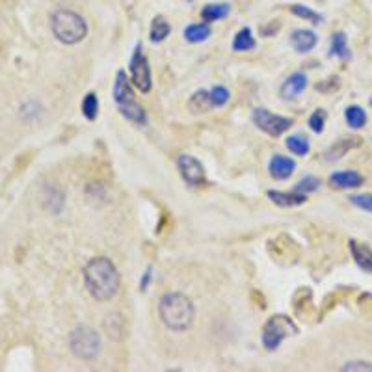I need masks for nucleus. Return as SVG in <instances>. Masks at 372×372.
I'll use <instances>...</instances> for the list:
<instances>
[{
    "mask_svg": "<svg viewBox=\"0 0 372 372\" xmlns=\"http://www.w3.org/2000/svg\"><path fill=\"white\" fill-rule=\"evenodd\" d=\"M51 28L54 38L63 45L80 43L88 36V25L84 17L71 10H56L52 13Z\"/></svg>",
    "mask_w": 372,
    "mask_h": 372,
    "instance_id": "3",
    "label": "nucleus"
},
{
    "mask_svg": "<svg viewBox=\"0 0 372 372\" xmlns=\"http://www.w3.org/2000/svg\"><path fill=\"white\" fill-rule=\"evenodd\" d=\"M210 34H212V28L208 23H194L184 28V39L188 43H203L210 38Z\"/></svg>",
    "mask_w": 372,
    "mask_h": 372,
    "instance_id": "16",
    "label": "nucleus"
},
{
    "mask_svg": "<svg viewBox=\"0 0 372 372\" xmlns=\"http://www.w3.org/2000/svg\"><path fill=\"white\" fill-rule=\"evenodd\" d=\"M266 196L270 197L272 201L276 203L278 207H298V205H303L307 201V196H303L296 190L292 192H279V190H270Z\"/></svg>",
    "mask_w": 372,
    "mask_h": 372,
    "instance_id": "14",
    "label": "nucleus"
},
{
    "mask_svg": "<svg viewBox=\"0 0 372 372\" xmlns=\"http://www.w3.org/2000/svg\"><path fill=\"white\" fill-rule=\"evenodd\" d=\"M290 12L294 13L296 17L311 21V25H320L322 21H324V17H322L320 13H316L313 8L305 6V4H292V6H290Z\"/></svg>",
    "mask_w": 372,
    "mask_h": 372,
    "instance_id": "23",
    "label": "nucleus"
},
{
    "mask_svg": "<svg viewBox=\"0 0 372 372\" xmlns=\"http://www.w3.org/2000/svg\"><path fill=\"white\" fill-rule=\"evenodd\" d=\"M149 279H151V268H147V272L144 274V278H142V283H140V289H142V292H145V289H147Z\"/></svg>",
    "mask_w": 372,
    "mask_h": 372,
    "instance_id": "32",
    "label": "nucleus"
},
{
    "mask_svg": "<svg viewBox=\"0 0 372 372\" xmlns=\"http://www.w3.org/2000/svg\"><path fill=\"white\" fill-rule=\"evenodd\" d=\"M188 108L194 112V114H205L208 110H212V108H215V102H212L210 91H205V89L196 91V94L190 97Z\"/></svg>",
    "mask_w": 372,
    "mask_h": 372,
    "instance_id": "17",
    "label": "nucleus"
},
{
    "mask_svg": "<svg viewBox=\"0 0 372 372\" xmlns=\"http://www.w3.org/2000/svg\"><path fill=\"white\" fill-rule=\"evenodd\" d=\"M350 201L355 207L363 208L366 212H372V194H355V196L350 197Z\"/></svg>",
    "mask_w": 372,
    "mask_h": 372,
    "instance_id": "30",
    "label": "nucleus"
},
{
    "mask_svg": "<svg viewBox=\"0 0 372 372\" xmlns=\"http://www.w3.org/2000/svg\"><path fill=\"white\" fill-rule=\"evenodd\" d=\"M210 97H212L215 107H223V105H228L231 94H229V89L223 88V86H215V88L210 89Z\"/></svg>",
    "mask_w": 372,
    "mask_h": 372,
    "instance_id": "28",
    "label": "nucleus"
},
{
    "mask_svg": "<svg viewBox=\"0 0 372 372\" xmlns=\"http://www.w3.org/2000/svg\"><path fill=\"white\" fill-rule=\"evenodd\" d=\"M287 149H289L290 153H294L296 157H305L307 153H309L311 145H309V140L305 138V136H302V134H294V136H289L287 138Z\"/></svg>",
    "mask_w": 372,
    "mask_h": 372,
    "instance_id": "22",
    "label": "nucleus"
},
{
    "mask_svg": "<svg viewBox=\"0 0 372 372\" xmlns=\"http://www.w3.org/2000/svg\"><path fill=\"white\" fill-rule=\"evenodd\" d=\"M307 75L303 73V71H296V73H292V75L287 78L281 86V97L287 99V101H292V99H296L298 95L303 94L305 88H307Z\"/></svg>",
    "mask_w": 372,
    "mask_h": 372,
    "instance_id": "10",
    "label": "nucleus"
},
{
    "mask_svg": "<svg viewBox=\"0 0 372 372\" xmlns=\"http://www.w3.org/2000/svg\"><path fill=\"white\" fill-rule=\"evenodd\" d=\"M171 34L170 21L166 19L164 15H157L151 21V28H149V39L153 43H162L168 36Z\"/></svg>",
    "mask_w": 372,
    "mask_h": 372,
    "instance_id": "18",
    "label": "nucleus"
},
{
    "mask_svg": "<svg viewBox=\"0 0 372 372\" xmlns=\"http://www.w3.org/2000/svg\"><path fill=\"white\" fill-rule=\"evenodd\" d=\"M114 101L120 108V112L123 118L129 121H133L136 125H147V114L138 105V101L134 99V89L127 78L125 71H118L116 73V83H114Z\"/></svg>",
    "mask_w": 372,
    "mask_h": 372,
    "instance_id": "4",
    "label": "nucleus"
},
{
    "mask_svg": "<svg viewBox=\"0 0 372 372\" xmlns=\"http://www.w3.org/2000/svg\"><path fill=\"white\" fill-rule=\"evenodd\" d=\"M131 75H133L134 88H138L142 94H147L151 89V67H149V60L144 54L142 43L136 45V49H134L133 60H131Z\"/></svg>",
    "mask_w": 372,
    "mask_h": 372,
    "instance_id": "8",
    "label": "nucleus"
},
{
    "mask_svg": "<svg viewBox=\"0 0 372 372\" xmlns=\"http://www.w3.org/2000/svg\"><path fill=\"white\" fill-rule=\"evenodd\" d=\"M318 43V38L313 30H307V28H300V30H294L290 34V45L292 49L300 54L303 52H311Z\"/></svg>",
    "mask_w": 372,
    "mask_h": 372,
    "instance_id": "12",
    "label": "nucleus"
},
{
    "mask_svg": "<svg viewBox=\"0 0 372 372\" xmlns=\"http://www.w3.org/2000/svg\"><path fill=\"white\" fill-rule=\"evenodd\" d=\"M324 125H326V112H324V110H315L313 116L309 118L311 131L316 134H320L322 131H324Z\"/></svg>",
    "mask_w": 372,
    "mask_h": 372,
    "instance_id": "29",
    "label": "nucleus"
},
{
    "mask_svg": "<svg viewBox=\"0 0 372 372\" xmlns=\"http://www.w3.org/2000/svg\"><path fill=\"white\" fill-rule=\"evenodd\" d=\"M350 252H352L355 263L361 270L372 274V250L366 244H360L355 240H350Z\"/></svg>",
    "mask_w": 372,
    "mask_h": 372,
    "instance_id": "15",
    "label": "nucleus"
},
{
    "mask_svg": "<svg viewBox=\"0 0 372 372\" xmlns=\"http://www.w3.org/2000/svg\"><path fill=\"white\" fill-rule=\"evenodd\" d=\"M358 144H360V140H341V142H337V145H333V147L326 153V160H339L350 147Z\"/></svg>",
    "mask_w": 372,
    "mask_h": 372,
    "instance_id": "26",
    "label": "nucleus"
},
{
    "mask_svg": "<svg viewBox=\"0 0 372 372\" xmlns=\"http://www.w3.org/2000/svg\"><path fill=\"white\" fill-rule=\"evenodd\" d=\"M329 56L342 58V60H348L350 58V51H348L347 36L342 32H337L331 36V45H329Z\"/></svg>",
    "mask_w": 372,
    "mask_h": 372,
    "instance_id": "21",
    "label": "nucleus"
},
{
    "mask_svg": "<svg viewBox=\"0 0 372 372\" xmlns=\"http://www.w3.org/2000/svg\"><path fill=\"white\" fill-rule=\"evenodd\" d=\"M318 186H320V181H318L316 177L307 175V177H303L302 181H300V183L294 186V190H296V192H300V194H303V196H309L311 192L318 190Z\"/></svg>",
    "mask_w": 372,
    "mask_h": 372,
    "instance_id": "27",
    "label": "nucleus"
},
{
    "mask_svg": "<svg viewBox=\"0 0 372 372\" xmlns=\"http://www.w3.org/2000/svg\"><path fill=\"white\" fill-rule=\"evenodd\" d=\"M69 348L71 352L75 353L76 358H80L84 361L95 360L101 353L102 342L101 335L97 333L94 328L88 326H80L71 331L69 337Z\"/></svg>",
    "mask_w": 372,
    "mask_h": 372,
    "instance_id": "5",
    "label": "nucleus"
},
{
    "mask_svg": "<svg viewBox=\"0 0 372 372\" xmlns=\"http://www.w3.org/2000/svg\"><path fill=\"white\" fill-rule=\"evenodd\" d=\"M252 121L259 131H263V133L272 136V138H278V136L285 134L290 127L294 125L292 118L272 114L266 108H255L252 112Z\"/></svg>",
    "mask_w": 372,
    "mask_h": 372,
    "instance_id": "7",
    "label": "nucleus"
},
{
    "mask_svg": "<svg viewBox=\"0 0 372 372\" xmlns=\"http://www.w3.org/2000/svg\"><path fill=\"white\" fill-rule=\"evenodd\" d=\"M344 120H347L348 127L352 129H361L366 123V114L365 110L361 107H348L344 112Z\"/></svg>",
    "mask_w": 372,
    "mask_h": 372,
    "instance_id": "24",
    "label": "nucleus"
},
{
    "mask_svg": "<svg viewBox=\"0 0 372 372\" xmlns=\"http://www.w3.org/2000/svg\"><path fill=\"white\" fill-rule=\"evenodd\" d=\"M229 13H231L229 4H208L201 10V17L205 23H215V21L226 19Z\"/></svg>",
    "mask_w": 372,
    "mask_h": 372,
    "instance_id": "20",
    "label": "nucleus"
},
{
    "mask_svg": "<svg viewBox=\"0 0 372 372\" xmlns=\"http://www.w3.org/2000/svg\"><path fill=\"white\" fill-rule=\"evenodd\" d=\"M188 2H194V0H188Z\"/></svg>",
    "mask_w": 372,
    "mask_h": 372,
    "instance_id": "34",
    "label": "nucleus"
},
{
    "mask_svg": "<svg viewBox=\"0 0 372 372\" xmlns=\"http://www.w3.org/2000/svg\"><path fill=\"white\" fill-rule=\"evenodd\" d=\"M329 184L337 190L358 188L363 184V177L358 171H337L329 177Z\"/></svg>",
    "mask_w": 372,
    "mask_h": 372,
    "instance_id": "13",
    "label": "nucleus"
},
{
    "mask_svg": "<svg viewBox=\"0 0 372 372\" xmlns=\"http://www.w3.org/2000/svg\"><path fill=\"white\" fill-rule=\"evenodd\" d=\"M83 114L88 121H95L99 116V99L95 94H88L83 101Z\"/></svg>",
    "mask_w": 372,
    "mask_h": 372,
    "instance_id": "25",
    "label": "nucleus"
},
{
    "mask_svg": "<svg viewBox=\"0 0 372 372\" xmlns=\"http://www.w3.org/2000/svg\"><path fill=\"white\" fill-rule=\"evenodd\" d=\"M84 283L97 302H108L120 290V272L110 259L95 257L84 268Z\"/></svg>",
    "mask_w": 372,
    "mask_h": 372,
    "instance_id": "1",
    "label": "nucleus"
},
{
    "mask_svg": "<svg viewBox=\"0 0 372 372\" xmlns=\"http://www.w3.org/2000/svg\"><path fill=\"white\" fill-rule=\"evenodd\" d=\"M257 47L255 43V38H253V32L252 28H242V30L237 32V36L233 39V49L237 52H246V51H253Z\"/></svg>",
    "mask_w": 372,
    "mask_h": 372,
    "instance_id": "19",
    "label": "nucleus"
},
{
    "mask_svg": "<svg viewBox=\"0 0 372 372\" xmlns=\"http://www.w3.org/2000/svg\"><path fill=\"white\" fill-rule=\"evenodd\" d=\"M160 320L171 331H186L194 324L196 309L190 298L183 292H168L160 298L158 305Z\"/></svg>",
    "mask_w": 372,
    "mask_h": 372,
    "instance_id": "2",
    "label": "nucleus"
},
{
    "mask_svg": "<svg viewBox=\"0 0 372 372\" xmlns=\"http://www.w3.org/2000/svg\"><path fill=\"white\" fill-rule=\"evenodd\" d=\"M342 371H371L372 365L371 363H363V361H355V363H347L342 366Z\"/></svg>",
    "mask_w": 372,
    "mask_h": 372,
    "instance_id": "31",
    "label": "nucleus"
},
{
    "mask_svg": "<svg viewBox=\"0 0 372 372\" xmlns=\"http://www.w3.org/2000/svg\"><path fill=\"white\" fill-rule=\"evenodd\" d=\"M298 328L294 322L287 318V316H272L270 320L266 322L265 328H263V344L266 350H278L279 344L290 337V335H296Z\"/></svg>",
    "mask_w": 372,
    "mask_h": 372,
    "instance_id": "6",
    "label": "nucleus"
},
{
    "mask_svg": "<svg viewBox=\"0 0 372 372\" xmlns=\"http://www.w3.org/2000/svg\"><path fill=\"white\" fill-rule=\"evenodd\" d=\"M177 168H179V173L183 177V181L188 186H203L207 183V173H205V168L203 164L194 158L192 155H179L177 158Z\"/></svg>",
    "mask_w": 372,
    "mask_h": 372,
    "instance_id": "9",
    "label": "nucleus"
},
{
    "mask_svg": "<svg viewBox=\"0 0 372 372\" xmlns=\"http://www.w3.org/2000/svg\"><path fill=\"white\" fill-rule=\"evenodd\" d=\"M121 2H123V4H127L129 8H131L134 4V0H121Z\"/></svg>",
    "mask_w": 372,
    "mask_h": 372,
    "instance_id": "33",
    "label": "nucleus"
},
{
    "mask_svg": "<svg viewBox=\"0 0 372 372\" xmlns=\"http://www.w3.org/2000/svg\"><path fill=\"white\" fill-rule=\"evenodd\" d=\"M268 171L274 179L278 181H285L289 179L294 171H296V162L289 157H283V155H274L268 162Z\"/></svg>",
    "mask_w": 372,
    "mask_h": 372,
    "instance_id": "11",
    "label": "nucleus"
}]
</instances>
